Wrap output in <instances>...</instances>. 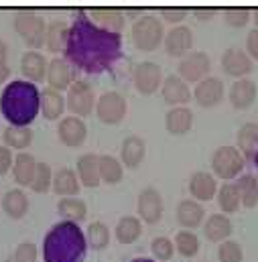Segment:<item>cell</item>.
Returning a JSON list of instances; mask_svg holds the SVG:
<instances>
[{
  "label": "cell",
  "instance_id": "1",
  "mask_svg": "<svg viewBox=\"0 0 258 262\" xmlns=\"http://www.w3.org/2000/svg\"><path fill=\"white\" fill-rule=\"evenodd\" d=\"M65 59L85 73H102L122 55V35L98 27L90 12L77 10L69 25Z\"/></svg>",
  "mask_w": 258,
  "mask_h": 262
},
{
  "label": "cell",
  "instance_id": "2",
  "mask_svg": "<svg viewBox=\"0 0 258 262\" xmlns=\"http://www.w3.org/2000/svg\"><path fill=\"white\" fill-rule=\"evenodd\" d=\"M41 110V92L33 81H8L0 94V112L10 126H31Z\"/></svg>",
  "mask_w": 258,
  "mask_h": 262
},
{
  "label": "cell",
  "instance_id": "3",
  "mask_svg": "<svg viewBox=\"0 0 258 262\" xmlns=\"http://www.w3.org/2000/svg\"><path fill=\"white\" fill-rule=\"evenodd\" d=\"M88 240L75 222H57L43 238L45 262H83Z\"/></svg>",
  "mask_w": 258,
  "mask_h": 262
},
{
  "label": "cell",
  "instance_id": "4",
  "mask_svg": "<svg viewBox=\"0 0 258 262\" xmlns=\"http://www.w3.org/2000/svg\"><path fill=\"white\" fill-rule=\"evenodd\" d=\"M132 43L140 51H155L165 41V27L157 14H140L132 23Z\"/></svg>",
  "mask_w": 258,
  "mask_h": 262
},
{
  "label": "cell",
  "instance_id": "5",
  "mask_svg": "<svg viewBox=\"0 0 258 262\" xmlns=\"http://www.w3.org/2000/svg\"><path fill=\"white\" fill-rule=\"evenodd\" d=\"M12 23H14V31L18 33V37L33 51H37L41 45H45L47 23L39 12H35V10H18L14 14Z\"/></svg>",
  "mask_w": 258,
  "mask_h": 262
},
{
  "label": "cell",
  "instance_id": "6",
  "mask_svg": "<svg viewBox=\"0 0 258 262\" xmlns=\"http://www.w3.org/2000/svg\"><path fill=\"white\" fill-rule=\"evenodd\" d=\"M244 163L246 159L242 157L238 146H232V144H224L216 148L211 155V169L224 181H232L234 177H238L244 169Z\"/></svg>",
  "mask_w": 258,
  "mask_h": 262
},
{
  "label": "cell",
  "instance_id": "7",
  "mask_svg": "<svg viewBox=\"0 0 258 262\" xmlns=\"http://www.w3.org/2000/svg\"><path fill=\"white\" fill-rule=\"evenodd\" d=\"M67 108L73 112V116H90L94 106H96V96H94V88L85 81V79H75L71 83V88L67 90Z\"/></svg>",
  "mask_w": 258,
  "mask_h": 262
},
{
  "label": "cell",
  "instance_id": "8",
  "mask_svg": "<svg viewBox=\"0 0 258 262\" xmlns=\"http://www.w3.org/2000/svg\"><path fill=\"white\" fill-rule=\"evenodd\" d=\"M128 110L126 98L120 92H104L96 102V114L104 124H118L124 120Z\"/></svg>",
  "mask_w": 258,
  "mask_h": 262
},
{
  "label": "cell",
  "instance_id": "9",
  "mask_svg": "<svg viewBox=\"0 0 258 262\" xmlns=\"http://www.w3.org/2000/svg\"><path fill=\"white\" fill-rule=\"evenodd\" d=\"M132 79H134V88L142 96L155 94L165 81L163 79V69L155 61H140L132 71Z\"/></svg>",
  "mask_w": 258,
  "mask_h": 262
},
{
  "label": "cell",
  "instance_id": "10",
  "mask_svg": "<svg viewBox=\"0 0 258 262\" xmlns=\"http://www.w3.org/2000/svg\"><path fill=\"white\" fill-rule=\"evenodd\" d=\"M209 69H211V59H209V55H207L205 51H191V53H187V55L179 61V67H177L179 73H177V75L183 77L187 83H189V81L199 83L201 79L207 77Z\"/></svg>",
  "mask_w": 258,
  "mask_h": 262
},
{
  "label": "cell",
  "instance_id": "11",
  "mask_svg": "<svg viewBox=\"0 0 258 262\" xmlns=\"http://www.w3.org/2000/svg\"><path fill=\"white\" fill-rule=\"evenodd\" d=\"M165 49L171 57H185L193 47V31L187 25H175L165 35Z\"/></svg>",
  "mask_w": 258,
  "mask_h": 262
},
{
  "label": "cell",
  "instance_id": "12",
  "mask_svg": "<svg viewBox=\"0 0 258 262\" xmlns=\"http://www.w3.org/2000/svg\"><path fill=\"white\" fill-rule=\"evenodd\" d=\"M136 207H138V215H140L142 222H146V224H157V222L163 217L165 203H163L161 193H159L155 187H144V189L138 193Z\"/></svg>",
  "mask_w": 258,
  "mask_h": 262
},
{
  "label": "cell",
  "instance_id": "13",
  "mask_svg": "<svg viewBox=\"0 0 258 262\" xmlns=\"http://www.w3.org/2000/svg\"><path fill=\"white\" fill-rule=\"evenodd\" d=\"M222 69L232 77L244 79L252 71V59L246 51H242L238 47H228L222 55Z\"/></svg>",
  "mask_w": 258,
  "mask_h": 262
},
{
  "label": "cell",
  "instance_id": "14",
  "mask_svg": "<svg viewBox=\"0 0 258 262\" xmlns=\"http://www.w3.org/2000/svg\"><path fill=\"white\" fill-rule=\"evenodd\" d=\"M57 134H59V140L65 146H81L85 142V136H88V126L79 116L71 114V116H65L59 120Z\"/></svg>",
  "mask_w": 258,
  "mask_h": 262
},
{
  "label": "cell",
  "instance_id": "15",
  "mask_svg": "<svg viewBox=\"0 0 258 262\" xmlns=\"http://www.w3.org/2000/svg\"><path fill=\"white\" fill-rule=\"evenodd\" d=\"M193 98L195 102L203 108H211L216 104L222 102L224 98V83L220 77H213V75H207L205 79H201L193 90Z\"/></svg>",
  "mask_w": 258,
  "mask_h": 262
},
{
  "label": "cell",
  "instance_id": "16",
  "mask_svg": "<svg viewBox=\"0 0 258 262\" xmlns=\"http://www.w3.org/2000/svg\"><path fill=\"white\" fill-rule=\"evenodd\" d=\"M161 94H163V100L167 104H171L173 108L183 106L191 100V90H189L187 81L179 75H167L161 85Z\"/></svg>",
  "mask_w": 258,
  "mask_h": 262
},
{
  "label": "cell",
  "instance_id": "17",
  "mask_svg": "<svg viewBox=\"0 0 258 262\" xmlns=\"http://www.w3.org/2000/svg\"><path fill=\"white\" fill-rule=\"evenodd\" d=\"M47 81H49V88H53L57 92L69 90L71 83L75 81L73 79V66L65 57H53L49 61V67H47Z\"/></svg>",
  "mask_w": 258,
  "mask_h": 262
},
{
  "label": "cell",
  "instance_id": "18",
  "mask_svg": "<svg viewBox=\"0 0 258 262\" xmlns=\"http://www.w3.org/2000/svg\"><path fill=\"white\" fill-rule=\"evenodd\" d=\"M47 67H49V63H47L45 55H41L39 51L29 49L20 57V71L25 73L27 81H33V83L43 81L47 77Z\"/></svg>",
  "mask_w": 258,
  "mask_h": 262
},
{
  "label": "cell",
  "instance_id": "19",
  "mask_svg": "<svg viewBox=\"0 0 258 262\" xmlns=\"http://www.w3.org/2000/svg\"><path fill=\"white\" fill-rule=\"evenodd\" d=\"M256 94H258V88L252 79H248V77L236 79L232 83V88H230V104L236 110H246V108H250L254 104Z\"/></svg>",
  "mask_w": 258,
  "mask_h": 262
},
{
  "label": "cell",
  "instance_id": "20",
  "mask_svg": "<svg viewBox=\"0 0 258 262\" xmlns=\"http://www.w3.org/2000/svg\"><path fill=\"white\" fill-rule=\"evenodd\" d=\"M77 177L85 187H98L102 181L100 175V157L94 152H85L77 159Z\"/></svg>",
  "mask_w": 258,
  "mask_h": 262
},
{
  "label": "cell",
  "instance_id": "21",
  "mask_svg": "<svg viewBox=\"0 0 258 262\" xmlns=\"http://www.w3.org/2000/svg\"><path fill=\"white\" fill-rule=\"evenodd\" d=\"M191 126H193V112L187 106L169 108V112L165 114V128L175 136L187 134L191 130Z\"/></svg>",
  "mask_w": 258,
  "mask_h": 262
},
{
  "label": "cell",
  "instance_id": "22",
  "mask_svg": "<svg viewBox=\"0 0 258 262\" xmlns=\"http://www.w3.org/2000/svg\"><path fill=\"white\" fill-rule=\"evenodd\" d=\"M203 234L209 242H226L230 240V234H232V222L226 213H211L205 224H203Z\"/></svg>",
  "mask_w": 258,
  "mask_h": 262
},
{
  "label": "cell",
  "instance_id": "23",
  "mask_svg": "<svg viewBox=\"0 0 258 262\" xmlns=\"http://www.w3.org/2000/svg\"><path fill=\"white\" fill-rule=\"evenodd\" d=\"M144 155H146V142L138 134H130L122 140L120 157H122V165H126L128 169H136L144 161Z\"/></svg>",
  "mask_w": 258,
  "mask_h": 262
},
{
  "label": "cell",
  "instance_id": "24",
  "mask_svg": "<svg viewBox=\"0 0 258 262\" xmlns=\"http://www.w3.org/2000/svg\"><path fill=\"white\" fill-rule=\"evenodd\" d=\"M189 191L197 201H209L218 195V181L207 171H195L189 179Z\"/></svg>",
  "mask_w": 258,
  "mask_h": 262
},
{
  "label": "cell",
  "instance_id": "25",
  "mask_svg": "<svg viewBox=\"0 0 258 262\" xmlns=\"http://www.w3.org/2000/svg\"><path fill=\"white\" fill-rule=\"evenodd\" d=\"M37 165L39 163L35 161V157L31 152H18L14 157V165H12V175H14L16 185L31 187L35 173H37Z\"/></svg>",
  "mask_w": 258,
  "mask_h": 262
},
{
  "label": "cell",
  "instance_id": "26",
  "mask_svg": "<svg viewBox=\"0 0 258 262\" xmlns=\"http://www.w3.org/2000/svg\"><path fill=\"white\" fill-rule=\"evenodd\" d=\"M205 217V209L199 201L195 199H183L177 205V222L183 226V230H193L197 226H201Z\"/></svg>",
  "mask_w": 258,
  "mask_h": 262
},
{
  "label": "cell",
  "instance_id": "27",
  "mask_svg": "<svg viewBox=\"0 0 258 262\" xmlns=\"http://www.w3.org/2000/svg\"><path fill=\"white\" fill-rule=\"evenodd\" d=\"M90 16L98 27H102L110 33H118V35L124 29V23H126L124 12L120 8H94L90 12Z\"/></svg>",
  "mask_w": 258,
  "mask_h": 262
},
{
  "label": "cell",
  "instance_id": "28",
  "mask_svg": "<svg viewBox=\"0 0 258 262\" xmlns=\"http://www.w3.org/2000/svg\"><path fill=\"white\" fill-rule=\"evenodd\" d=\"M238 150L242 152V157L246 161H254L258 155V122H246L240 126L238 136Z\"/></svg>",
  "mask_w": 258,
  "mask_h": 262
},
{
  "label": "cell",
  "instance_id": "29",
  "mask_svg": "<svg viewBox=\"0 0 258 262\" xmlns=\"http://www.w3.org/2000/svg\"><path fill=\"white\" fill-rule=\"evenodd\" d=\"M2 209H4V213H6L8 217L20 220V217H25L27 211H29V197H27V193H25L20 187L8 189V191L2 195Z\"/></svg>",
  "mask_w": 258,
  "mask_h": 262
},
{
  "label": "cell",
  "instance_id": "30",
  "mask_svg": "<svg viewBox=\"0 0 258 262\" xmlns=\"http://www.w3.org/2000/svg\"><path fill=\"white\" fill-rule=\"evenodd\" d=\"M79 177L73 169L61 167L55 175H53V191L61 197H75L79 193Z\"/></svg>",
  "mask_w": 258,
  "mask_h": 262
},
{
  "label": "cell",
  "instance_id": "31",
  "mask_svg": "<svg viewBox=\"0 0 258 262\" xmlns=\"http://www.w3.org/2000/svg\"><path fill=\"white\" fill-rule=\"evenodd\" d=\"M67 108V102L61 96V92L53 90V88H45L41 92V112L47 120H57L61 118L63 110Z\"/></svg>",
  "mask_w": 258,
  "mask_h": 262
},
{
  "label": "cell",
  "instance_id": "32",
  "mask_svg": "<svg viewBox=\"0 0 258 262\" xmlns=\"http://www.w3.org/2000/svg\"><path fill=\"white\" fill-rule=\"evenodd\" d=\"M67 33L69 27L63 18H53L47 25V37H45V45L51 53H61L65 51V43H67Z\"/></svg>",
  "mask_w": 258,
  "mask_h": 262
},
{
  "label": "cell",
  "instance_id": "33",
  "mask_svg": "<svg viewBox=\"0 0 258 262\" xmlns=\"http://www.w3.org/2000/svg\"><path fill=\"white\" fill-rule=\"evenodd\" d=\"M59 215L65 217L67 222H83L88 215V205L81 197H61L57 203Z\"/></svg>",
  "mask_w": 258,
  "mask_h": 262
},
{
  "label": "cell",
  "instance_id": "34",
  "mask_svg": "<svg viewBox=\"0 0 258 262\" xmlns=\"http://www.w3.org/2000/svg\"><path fill=\"white\" fill-rule=\"evenodd\" d=\"M114 234H116V240H118L120 244H132V242H136L138 236L142 234V224H140V220L134 217V215H122V217L118 220V224H116Z\"/></svg>",
  "mask_w": 258,
  "mask_h": 262
},
{
  "label": "cell",
  "instance_id": "35",
  "mask_svg": "<svg viewBox=\"0 0 258 262\" xmlns=\"http://www.w3.org/2000/svg\"><path fill=\"white\" fill-rule=\"evenodd\" d=\"M2 140H4V144L8 148L23 150V148L31 146V142H33V130L29 126H10L8 124L4 128V132H2Z\"/></svg>",
  "mask_w": 258,
  "mask_h": 262
},
{
  "label": "cell",
  "instance_id": "36",
  "mask_svg": "<svg viewBox=\"0 0 258 262\" xmlns=\"http://www.w3.org/2000/svg\"><path fill=\"white\" fill-rule=\"evenodd\" d=\"M218 205L224 213H234L240 209L242 205V199H240V191H238V185L232 183V181H226L220 191H218Z\"/></svg>",
  "mask_w": 258,
  "mask_h": 262
},
{
  "label": "cell",
  "instance_id": "37",
  "mask_svg": "<svg viewBox=\"0 0 258 262\" xmlns=\"http://www.w3.org/2000/svg\"><path fill=\"white\" fill-rule=\"evenodd\" d=\"M238 185V191H240V199H242V205L248 207V209H254L258 205V179L250 173H244L238 177L236 181Z\"/></svg>",
  "mask_w": 258,
  "mask_h": 262
},
{
  "label": "cell",
  "instance_id": "38",
  "mask_svg": "<svg viewBox=\"0 0 258 262\" xmlns=\"http://www.w3.org/2000/svg\"><path fill=\"white\" fill-rule=\"evenodd\" d=\"M100 175H102V181H106L110 185L120 183L124 177L122 163L112 155H102L100 157Z\"/></svg>",
  "mask_w": 258,
  "mask_h": 262
},
{
  "label": "cell",
  "instance_id": "39",
  "mask_svg": "<svg viewBox=\"0 0 258 262\" xmlns=\"http://www.w3.org/2000/svg\"><path fill=\"white\" fill-rule=\"evenodd\" d=\"M85 240L90 248L94 250H104L110 244V230L104 222H92L85 230Z\"/></svg>",
  "mask_w": 258,
  "mask_h": 262
},
{
  "label": "cell",
  "instance_id": "40",
  "mask_svg": "<svg viewBox=\"0 0 258 262\" xmlns=\"http://www.w3.org/2000/svg\"><path fill=\"white\" fill-rule=\"evenodd\" d=\"M175 248L181 256L191 258L199 252V238L191 230H179L177 236H175Z\"/></svg>",
  "mask_w": 258,
  "mask_h": 262
},
{
  "label": "cell",
  "instance_id": "41",
  "mask_svg": "<svg viewBox=\"0 0 258 262\" xmlns=\"http://www.w3.org/2000/svg\"><path fill=\"white\" fill-rule=\"evenodd\" d=\"M31 189L35 193H47L49 189H53V171H51V167L47 163H39L37 165V173H35Z\"/></svg>",
  "mask_w": 258,
  "mask_h": 262
},
{
  "label": "cell",
  "instance_id": "42",
  "mask_svg": "<svg viewBox=\"0 0 258 262\" xmlns=\"http://www.w3.org/2000/svg\"><path fill=\"white\" fill-rule=\"evenodd\" d=\"M218 258H220V262H242L244 260V250L236 240H226L218 248Z\"/></svg>",
  "mask_w": 258,
  "mask_h": 262
},
{
  "label": "cell",
  "instance_id": "43",
  "mask_svg": "<svg viewBox=\"0 0 258 262\" xmlns=\"http://www.w3.org/2000/svg\"><path fill=\"white\" fill-rule=\"evenodd\" d=\"M150 250H153L155 258L159 262L171 260L173 254H175V242H171L167 236H157V238L150 242Z\"/></svg>",
  "mask_w": 258,
  "mask_h": 262
},
{
  "label": "cell",
  "instance_id": "44",
  "mask_svg": "<svg viewBox=\"0 0 258 262\" xmlns=\"http://www.w3.org/2000/svg\"><path fill=\"white\" fill-rule=\"evenodd\" d=\"M252 12L250 8H244V6H236V8H226L224 10V20L230 25V27H244L248 20H250Z\"/></svg>",
  "mask_w": 258,
  "mask_h": 262
},
{
  "label": "cell",
  "instance_id": "45",
  "mask_svg": "<svg viewBox=\"0 0 258 262\" xmlns=\"http://www.w3.org/2000/svg\"><path fill=\"white\" fill-rule=\"evenodd\" d=\"M14 262H37V246L33 242H20L12 254Z\"/></svg>",
  "mask_w": 258,
  "mask_h": 262
},
{
  "label": "cell",
  "instance_id": "46",
  "mask_svg": "<svg viewBox=\"0 0 258 262\" xmlns=\"http://www.w3.org/2000/svg\"><path fill=\"white\" fill-rule=\"evenodd\" d=\"M187 14H189L187 8H163L161 10V18L167 20V23H175V25L177 23H183Z\"/></svg>",
  "mask_w": 258,
  "mask_h": 262
},
{
  "label": "cell",
  "instance_id": "47",
  "mask_svg": "<svg viewBox=\"0 0 258 262\" xmlns=\"http://www.w3.org/2000/svg\"><path fill=\"white\" fill-rule=\"evenodd\" d=\"M8 45L0 39V83H4L10 75V67H8Z\"/></svg>",
  "mask_w": 258,
  "mask_h": 262
},
{
  "label": "cell",
  "instance_id": "48",
  "mask_svg": "<svg viewBox=\"0 0 258 262\" xmlns=\"http://www.w3.org/2000/svg\"><path fill=\"white\" fill-rule=\"evenodd\" d=\"M14 161H12V152L6 144H0V177L8 173V169H12Z\"/></svg>",
  "mask_w": 258,
  "mask_h": 262
},
{
  "label": "cell",
  "instance_id": "49",
  "mask_svg": "<svg viewBox=\"0 0 258 262\" xmlns=\"http://www.w3.org/2000/svg\"><path fill=\"white\" fill-rule=\"evenodd\" d=\"M246 53L250 55L252 61H258V29L250 31L246 37Z\"/></svg>",
  "mask_w": 258,
  "mask_h": 262
},
{
  "label": "cell",
  "instance_id": "50",
  "mask_svg": "<svg viewBox=\"0 0 258 262\" xmlns=\"http://www.w3.org/2000/svg\"><path fill=\"white\" fill-rule=\"evenodd\" d=\"M216 14H218L216 8H195L193 10V16L197 20H211Z\"/></svg>",
  "mask_w": 258,
  "mask_h": 262
},
{
  "label": "cell",
  "instance_id": "51",
  "mask_svg": "<svg viewBox=\"0 0 258 262\" xmlns=\"http://www.w3.org/2000/svg\"><path fill=\"white\" fill-rule=\"evenodd\" d=\"M130 262H159V260H153V258H142V256H140V258H132Z\"/></svg>",
  "mask_w": 258,
  "mask_h": 262
},
{
  "label": "cell",
  "instance_id": "52",
  "mask_svg": "<svg viewBox=\"0 0 258 262\" xmlns=\"http://www.w3.org/2000/svg\"><path fill=\"white\" fill-rule=\"evenodd\" d=\"M252 18H254V25L258 27V8L254 10V12H252Z\"/></svg>",
  "mask_w": 258,
  "mask_h": 262
},
{
  "label": "cell",
  "instance_id": "53",
  "mask_svg": "<svg viewBox=\"0 0 258 262\" xmlns=\"http://www.w3.org/2000/svg\"><path fill=\"white\" fill-rule=\"evenodd\" d=\"M254 163H256V167H258V155H256V159H254Z\"/></svg>",
  "mask_w": 258,
  "mask_h": 262
},
{
  "label": "cell",
  "instance_id": "54",
  "mask_svg": "<svg viewBox=\"0 0 258 262\" xmlns=\"http://www.w3.org/2000/svg\"><path fill=\"white\" fill-rule=\"evenodd\" d=\"M0 205H2V197H0Z\"/></svg>",
  "mask_w": 258,
  "mask_h": 262
}]
</instances>
